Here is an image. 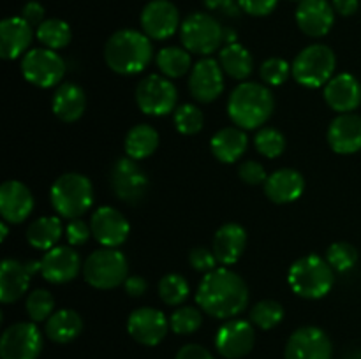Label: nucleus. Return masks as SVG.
I'll use <instances>...</instances> for the list:
<instances>
[{"label":"nucleus","mask_w":361,"mask_h":359,"mask_svg":"<svg viewBox=\"0 0 361 359\" xmlns=\"http://www.w3.org/2000/svg\"><path fill=\"white\" fill-rule=\"evenodd\" d=\"M196 301L204 313L215 319H235L249 305V287L229 267H215L201 280Z\"/></svg>","instance_id":"obj_1"},{"label":"nucleus","mask_w":361,"mask_h":359,"mask_svg":"<svg viewBox=\"0 0 361 359\" xmlns=\"http://www.w3.org/2000/svg\"><path fill=\"white\" fill-rule=\"evenodd\" d=\"M154 58L152 39L145 32L123 28L115 32L104 46V60L109 69L122 76H134Z\"/></svg>","instance_id":"obj_2"},{"label":"nucleus","mask_w":361,"mask_h":359,"mask_svg":"<svg viewBox=\"0 0 361 359\" xmlns=\"http://www.w3.org/2000/svg\"><path fill=\"white\" fill-rule=\"evenodd\" d=\"M274 109L275 99L267 84L245 81L229 95L228 115L231 122L243 130L259 129L268 122Z\"/></svg>","instance_id":"obj_3"},{"label":"nucleus","mask_w":361,"mask_h":359,"mask_svg":"<svg viewBox=\"0 0 361 359\" xmlns=\"http://www.w3.org/2000/svg\"><path fill=\"white\" fill-rule=\"evenodd\" d=\"M288 284L303 299H321L334 289L335 270L324 257L310 253L289 267Z\"/></svg>","instance_id":"obj_4"},{"label":"nucleus","mask_w":361,"mask_h":359,"mask_svg":"<svg viewBox=\"0 0 361 359\" xmlns=\"http://www.w3.org/2000/svg\"><path fill=\"white\" fill-rule=\"evenodd\" d=\"M51 206L60 217L80 218L87 213L94 204V187L85 175L80 172H66L59 176L49 190Z\"/></svg>","instance_id":"obj_5"},{"label":"nucleus","mask_w":361,"mask_h":359,"mask_svg":"<svg viewBox=\"0 0 361 359\" xmlns=\"http://www.w3.org/2000/svg\"><path fill=\"white\" fill-rule=\"evenodd\" d=\"M293 77L305 88L326 87L334 77L337 56L326 44H310L296 55L293 62Z\"/></svg>","instance_id":"obj_6"},{"label":"nucleus","mask_w":361,"mask_h":359,"mask_svg":"<svg viewBox=\"0 0 361 359\" xmlns=\"http://www.w3.org/2000/svg\"><path fill=\"white\" fill-rule=\"evenodd\" d=\"M83 277L92 287L109 291L127 280L129 264L120 250L102 246L101 250H95L87 257L83 264Z\"/></svg>","instance_id":"obj_7"},{"label":"nucleus","mask_w":361,"mask_h":359,"mask_svg":"<svg viewBox=\"0 0 361 359\" xmlns=\"http://www.w3.org/2000/svg\"><path fill=\"white\" fill-rule=\"evenodd\" d=\"M180 39L189 53L208 56L221 48L224 41V28L212 14L194 13L183 20Z\"/></svg>","instance_id":"obj_8"},{"label":"nucleus","mask_w":361,"mask_h":359,"mask_svg":"<svg viewBox=\"0 0 361 359\" xmlns=\"http://www.w3.org/2000/svg\"><path fill=\"white\" fill-rule=\"evenodd\" d=\"M21 74L30 84L39 88H53L62 84L66 76V62L55 49L35 48L21 58Z\"/></svg>","instance_id":"obj_9"},{"label":"nucleus","mask_w":361,"mask_h":359,"mask_svg":"<svg viewBox=\"0 0 361 359\" xmlns=\"http://www.w3.org/2000/svg\"><path fill=\"white\" fill-rule=\"evenodd\" d=\"M136 104L148 116H166L176 109L178 92L169 77L150 74L136 87Z\"/></svg>","instance_id":"obj_10"},{"label":"nucleus","mask_w":361,"mask_h":359,"mask_svg":"<svg viewBox=\"0 0 361 359\" xmlns=\"http://www.w3.org/2000/svg\"><path fill=\"white\" fill-rule=\"evenodd\" d=\"M109 182H111V189L116 197L129 204L140 203L147 196L148 187H150L147 172L137 165V160L130 157L118 158L113 164Z\"/></svg>","instance_id":"obj_11"},{"label":"nucleus","mask_w":361,"mask_h":359,"mask_svg":"<svg viewBox=\"0 0 361 359\" xmlns=\"http://www.w3.org/2000/svg\"><path fill=\"white\" fill-rule=\"evenodd\" d=\"M42 351V334L35 322H16L0 338L2 359H37Z\"/></svg>","instance_id":"obj_12"},{"label":"nucleus","mask_w":361,"mask_h":359,"mask_svg":"<svg viewBox=\"0 0 361 359\" xmlns=\"http://www.w3.org/2000/svg\"><path fill=\"white\" fill-rule=\"evenodd\" d=\"M334 345L321 327H298L289 336L284 348V359H331Z\"/></svg>","instance_id":"obj_13"},{"label":"nucleus","mask_w":361,"mask_h":359,"mask_svg":"<svg viewBox=\"0 0 361 359\" xmlns=\"http://www.w3.org/2000/svg\"><path fill=\"white\" fill-rule=\"evenodd\" d=\"M189 92L197 102L210 104L224 92V70L217 60L204 56L192 67L189 76Z\"/></svg>","instance_id":"obj_14"},{"label":"nucleus","mask_w":361,"mask_h":359,"mask_svg":"<svg viewBox=\"0 0 361 359\" xmlns=\"http://www.w3.org/2000/svg\"><path fill=\"white\" fill-rule=\"evenodd\" d=\"M256 333L249 320H226L215 334V348L226 359H240L254 348Z\"/></svg>","instance_id":"obj_15"},{"label":"nucleus","mask_w":361,"mask_h":359,"mask_svg":"<svg viewBox=\"0 0 361 359\" xmlns=\"http://www.w3.org/2000/svg\"><path fill=\"white\" fill-rule=\"evenodd\" d=\"M141 28L152 41H166L180 25V13L169 0H152L141 11Z\"/></svg>","instance_id":"obj_16"},{"label":"nucleus","mask_w":361,"mask_h":359,"mask_svg":"<svg viewBox=\"0 0 361 359\" xmlns=\"http://www.w3.org/2000/svg\"><path fill=\"white\" fill-rule=\"evenodd\" d=\"M169 320L161 310L152 306H141L134 310L127 320V331L141 345L154 347L166 338L169 329Z\"/></svg>","instance_id":"obj_17"},{"label":"nucleus","mask_w":361,"mask_h":359,"mask_svg":"<svg viewBox=\"0 0 361 359\" xmlns=\"http://www.w3.org/2000/svg\"><path fill=\"white\" fill-rule=\"evenodd\" d=\"M92 236L108 248H118L127 241L130 225L122 211L111 206H101L92 213L90 218Z\"/></svg>","instance_id":"obj_18"},{"label":"nucleus","mask_w":361,"mask_h":359,"mask_svg":"<svg viewBox=\"0 0 361 359\" xmlns=\"http://www.w3.org/2000/svg\"><path fill=\"white\" fill-rule=\"evenodd\" d=\"M41 275L49 284H67L80 275L81 257L71 246H53L42 256Z\"/></svg>","instance_id":"obj_19"},{"label":"nucleus","mask_w":361,"mask_h":359,"mask_svg":"<svg viewBox=\"0 0 361 359\" xmlns=\"http://www.w3.org/2000/svg\"><path fill=\"white\" fill-rule=\"evenodd\" d=\"M34 210V196L25 183L7 180L0 187V215L7 224H21Z\"/></svg>","instance_id":"obj_20"},{"label":"nucleus","mask_w":361,"mask_h":359,"mask_svg":"<svg viewBox=\"0 0 361 359\" xmlns=\"http://www.w3.org/2000/svg\"><path fill=\"white\" fill-rule=\"evenodd\" d=\"M296 23L309 37H324L335 23V9L326 0H302L296 7Z\"/></svg>","instance_id":"obj_21"},{"label":"nucleus","mask_w":361,"mask_h":359,"mask_svg":"<svg viewBox=\"0 0 361 359\" xmlns=\"http://www.w3.org/2000/svg\"><path fill=\"white\" fill-rule=\"evenodd\" d=\"M328 144L338 155H353L361 150V116L342 113L328 127Z\"/></svg>","instance_id":"obj_22"},{"label":"nucleus","mask_w":361,"mask_h":359,"mask_svg":"<svg viewBox=\"0 0 361 359\" xmlns=\"http://www.w3.org/2000/svg\"><path fill=\"white\" fill-rule=\"evenodd\" d=\"M324 101L338 115H342V113H353L361 104L360 81L353 74H337L324 87Z\"/></svg>","instance_id":"obj_23"},{"label":"nucleus","mask_w":361,"mask_h":359,"mask_svg":"<svg viewBox=\"0 0 361 359\" xmlns=\"http://www.w3.org/2000/svg\"><path fill=\"white\" fill-rule=\"evenodd\" d=\"M305 190V180L296 169L284 168L271 172L264 182V194L275 204H289L300 199Z\"/></svg>","instance_id":"obj_24"},{"label":"nucleus","mask_w":361,"mask_h":359,"mask_svg":"<svg viewBox=\"0 0 361 359\" xmlns=\"http://www.w3.org/2000/svg\"><path fill=\"white\" fill-rule=\"evenodd\" d=\"M245 246L247 231L240 224H235V222L221 225L215 232L214 243H212V250L217 257V263L226 267L238 263L240 257L243 256Z\"/></svg>","instance_id":"obj_25"},{"label":"nucleus","mask_w":361,"mask_h":359,"mask_svg":"<svg viewBox=\"0 0 361 359\" xmlns=\"http://www.w3.org/2000/svg\"><path fill=\"white\" fill-rule=\"evenodd\" d=\"M34 32L21 16H11L0 23V56L14 60L23 55L30 46Z\"/></svg>","instance_id":"obj_26"},{"label":"nucleus","mask_w":361,"mask_h":359,"mask_svg":"<svg viewBox=\"0 0 361 359\" xmlns=\"http://www.w3.org/2000/svg\"><path fill=\"white\" fill-rule=\"evenodd\" d=\"M34 275L28 270L27 263L16 259H4L0 266V301L4 305L18 301L28 291L30 278Z\"/></svg>","instance_id":"obj_27"},{"label":"nucleus","mask_w":361,"mask_h":359,"mask_svg":"<svg viewBox=\"0 0 361 359\" xmlns=\"http://www.w3.org/2000/svg\"><path fill=\"white\" fill-rule=\"evenodd\" d=\"M87 109V95L76 83H62L56 87L51 99V111L59 120L74 123L83 116Z\"/></svg>","instance_id":"obj_28"},{"label":"nucleus","mask_w":361,"mask_h":359,"mask_svg":"<svg viewBox=\"0 0 361 359\" xmlns=\"http://www.w3.org/2000/svg\"><path fill=\"white\" fill-rule=\"evenodd\" d=\"M249 146V137L240 127H224L214 134L210 148L214 157L222 164H235L245 153Z\"/></svg>","instance_id":"obj_29"},{"label":"nucleus","mask_w":361,"mask_h":359,"mask_svg":"<svg viewBox=\"0 0 361 359\" xmlns=\"http://www.w3.org/2000/svg\"><path fill=\"white\" fill-rule=\"evenodd\" d=\"M83 331V319L76 310L62 308L56 310L48 320H46L44 333L55 344H69L76 340Z\"/></svg>","instance_id":"obj_30"},{"label":"nucleus","mask_w":361,"mask_h":359,"mask_svg":"<svg viewBox=\"0 0 361 359\" xmlns=\"http://www.w3.org/2000/svg\"><path fill=\"white\" fill-rule=\"evenodd\" d=\"M219 63H221L224 74L238 81H245L254 70L252 55L240 42L226 44L219 53Z\"/></svg>","instance_id":"obj_31"},{"label":"nucleus","mask_w":361,"mask_h":359,"mask_svg":"<svg viewBox=\"0 0 361 359\" xmlns=\"http://www.w3.org/2000/svg\"><path fill=\"white\" fill-rule=\"evenodd\" d=\"M126 153L134 160L148 158L159 146V132L148 123H137L126 136Z\"/></svg>","instance_id":"obj_32"},{"label":"nucleus","mask_w":361,"mask_h":359,"mask_svg":"<svg viewBox=\"0 0 361 359\" xmlns=\"http://www.w3.org/2000/svg\"><path fill=\"white\" fill-rule=\"evenodd\" d=\"M62 236V222L59 217H41L27 229L28 245L35 250H51Z\"/></svg>","instance_id":"obj_33"},{"label":"nucleus","mask_w":361,"mask_h":359,"mask_svg":"<svg viewBox=\"0 0 361 359\" xmlns=\"http://www.w3.org/2000/svg\"><path fill=\"white\" fill-rule=\"evenodd\" d=\"M159 70L164 74L169 80H176V77L185 76L192 67V58L190 53L185 48H178V46H168L162 48L155 56Z\"/></svg>","instance_id":"obj_34"},{"label":"nucleus","mask_w":361,"mask_h":359,"mask_svg":"<svg viewBox=\"0 0 361 359\" xmlns=\"http://www.w3.org/2000/svg\"><path fill=\"white\" fill-rule=\"evenodd\" d=\"M35 37L39 39L41 44H44L48 49H62L73 39V32L71 27L63 20L59 18H49L44 20L35 30Z\"/></svg>","instance_id":"obj_35"},{"label":"nucleus","mask_w":361,"mask_h":359,"mask_svg":"<svg viewBox=\"0 0 361 359\" xmlns=\"http://www.w3.org/2000/svg\"><path fill=\"white\" fill-rule=\"evenodd\" d=\"M159 296L169 306H178L189 298V284L178 273H168L159 282Z\"/></svg>","instance_id":"obj_36"},{"label":"nucleus","mask_w":361,"mask_h":359,"mask_svg":"<svg viewBox=\"0 0 361 359\" xmlns=\"http://www.w3.org/2000/svg\"><path fill=\"white\" fill-rule=\"evenodd\" d=\"M284 319V306L275 299H263L250 310V320L261 329H274Z\"/></svg>","instance_id":"obj_37"},{"label":"nucleus","mask_w":361,"mask_h":359,"mask_svg":"<svg viewBox=\"0 0 361 359\" xmlns=\"http://www.w3.org/2000/svg\"><path fill=\"white\" fill-rule=\"evenodd\" d=\"M25 310H27L28 317L32 322H42L48 320L53 315L55 310V298L49 291L46 289H35L28 294L27 303H25Z\"/></svg>","instance_id":"obj_38"},{"label":"nucleus","mask_w":361,"mask_h":359,"mask_svg":"<svg viewBox=\"0 0 361 359\" xmlns=\"http://www.w3.org/2000/svg\"><path fill=\"white\" fill-rule=\"evenodd\" d=\"M254 146L263 157L277 158L286 150V137L275 127H263L254 137Z\"/></svg>","instance_id":"obj_39"},{"label":"nucleus","mask_w":361,"mask_h":359,"mask_svg":"<svg viewBox=\"0 0 361 359\" xmlns=\"http://www.w3.org/2000/svg\"><path fill=\"white\" fill-rule=\"evenodd\" d=\"M326 260L335 271L345 273V271L353 270L358 263V250L348 241H335L328 246Z\"/></svg>","instance_id":"obj_40"},{"label":"nucleus","mask_w":361,"mask_h":359,"mask_svg":"<svg viewBox=\"0 0 361 359\" xmlns=\"http://www.w3.org/2000/svg\"><path fill=\"white\" fill-rule=\"evenodd\" d=\"M203 324L201 310L196 306H180L169 317V326L176 334H192Z\"/></svg>","instance_id":"obj_41"},{"label":"nucleus","mask_w":361,"mask_h":359,"mask_svg":"<svg viewBox=\"0 0 361 359\" xmlns=\"http://www.w3.org/2000/svg\"><path fill=\"white\" fill-rule=\"evenodd\" d=\"M175 127L183 136H194L204 125V116L201 109L194 104H182L175 109Z\"/></svg>","instance_id":"obj_42"},{"label":"nucleus","mask_w":361,"mask_h":359,"mask_svg":"<svg viewBox=\"0 0 361 359\" xmlns=\"http://www.w3.org/2000/svg\"><path fill=\"white\" fill-rule=\"evenodd\" d=\"M293 74V67L286 62L284 58L271 56L264 60L259 67V76L268 87H281L288 81V77Z\"/></svg>","instance_id":"obj_43"},{"label":"nucleus","mask_w":361,"mask_h":359,"mask_svg":"<svg viewBox=\"0 0 361 359\" xmlns=\"http://www.w3.org/2000/svg\"><path fill=\"white\" fill-rule=\"evenodd\" d=\"M189 263L194 270L201 271V273H210L219 264L214 250L207 248V246H196V248L190 250Z\"/></svg>","instance_id":"obj_44"},{"label":"nucleus","mask_w":361,"mask_h":359,"mask_svg":"<svg viewBox=\"0 0 361 359\" xmlns=\"http://www.w3.org/2000/svg\"><path fill=\"white\" fill-rule=\"evenodd\" d=\"M238 176L242 182L247 183V185H261V183L264 185V182H267L268 178L264 165L256 160H247L243 162V164H240Z\"/></svg>","instance_id":"obj_45"},{"label":"nucleus","mask_w":361,"mask_h":359,"mask_svg":"<svg viewBox=\"0 0 361 359\" xmlns=\"http://www.w3.org/2000/svg\"><path fill=\"white\" fill-rule=\"evenodd\" d=\"M67 241L71 246H81L88 241V238L92 236V229L87 222H83L81 218H73L69 220L66 227Z\"/></svg>","instance_id":"obj_46"},{"label":"nucleus","mask_w":361,"mask_h":359,"mask_svg":"<svg viewBox=\"0 0 361 359\" xmlns=\"http://www.w3.org/2000/svg\"><path fill=\"white\" fill-rule=\"evenodd\" d=\"M240 9L250 16H268L275 11L279 0H238Z\"/></svg>","instance_id":"obj_47"},{"label":"nucleus","mask_w":361,"mask_h":359,"mask_svg":"<svg viewBox=\"0 0 361 359\" xmlns=\"http://www.w3.org/2000/svg\"><path fill=\"white\" fill-rule=\"evenodd\" d=\"M204 6L208 11H217L228 18H238L242 13L238 0H204Z\"/></svg>","instance_id":"obj_48"},{"label":"nucleus","mask_w":361,"mask_h":359,"mask_svg":"<svg viewBox=\"0 0 361 359\" xmlns=\"http://www.w3.org/2000/svg\"><path fill=\"white\" fill-rule=\"evenodd\" d=\"M44 7L39 2H35V0H32V2H27L23 6V9H21V18H23L30 27H39V25L44 21Z\"/></svg>","instance_id":"obj_49"},{"label":"nucleus","mask_w":361,"mask_h":359,"mask_svg":"<svg viewBox=\"0 0 361 359\" xmlns=\"http://www.w3.org/2000/svg\"><path fill=\"white\" fill-rule=\"evenodd\" d=\"M175 359H214L212 352L208 348H204L203 345L197 344H189L183 345L178 352H176Z\"/></svg>","instance_id":"obj_50"},{"label":"nucleus","mask_w":361,"mask_h":359,"mask_svg":"<svg viewBox=\"0 0 361 359\" xmlns=\"http://www.w3.org/2000/svg\"><path fill=\"white\" fill-rule=\"evenodd\" d=\"M123 289L133 298H140V296H143L148 291V284L143 277L134 275V277H127V280L123 282Z\"/></svg>","instance_id":"obj_51"},{"label":"nucleus","mask_w":361,"mask_h":359,"mask_svg":"<svg viewBox=\"0 0 361 359\" xmlns=\"http://www.w3.org/2000/svg\"><path fill=\"white\" fill-rule=\"evenodd\" d=\"M331 6H334L335 13H338L341 16H351L358 11L360 2L358 0H331Z\"/></svg>","instance_id":"obj_52"},{"label":"nucleus","mask_w":361,"mask_h":359,"mask_svg":"<svg viewBox=\"0 0 361 359\" xmlns=\"http://www.w3.org/2000/svg\"><path fill=\"white\" fill-rule=\"evenodd\" d=\"M224 41L228 42V44H233V42H236L235 30H231V28H224Z\"/></svg>","instance_id":"obj_53"},{"label":"nucleus","mask_w":361,"mask_h":359,"mask_svg":"<svg viewBox=\"0 0 361 359\" xmlns=\"http://www.w3.org/2000/svg\"><path fill=\"white\" fill-rule=\"evenodd\" d=\"M344 359H361V348H353L348 354L344 355Z\"/></svg>","instance_id":"obj_54"},{"label":"nucleus","mask_w":361,"mask_h":359,"mask_svg":"<svg viewBox=\"0 0 361 359\" xmlns=\"http://www.w3.org/2000/svg\"><path fill=\"white\" fill-rule=\"evenodd\" d=\"M0 227H2V236H0V239H2V241H6V238H7V232H9V229H7V222L4 220L2 224H0Z\"/></svg>","instance_id":"obj_55"},{"label":"nucleus","mask_w":361,"mask_h":359,"mask_svg":"<svg viewBox=\"0 0 361 359\" xmlns=\"http://www.w3.org/2000/svg\"><path fill=\"white\" fill-rule=\"evenodd\" d=\"M293 2H302V0H293Z\"/></svg>","instance_id":"obj_56"}]
</instances>
